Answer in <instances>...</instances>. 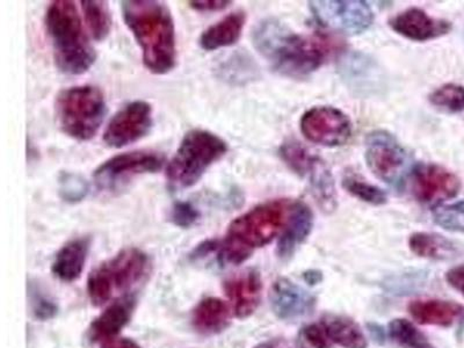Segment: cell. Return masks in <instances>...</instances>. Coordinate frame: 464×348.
I'll use <instances>...</instances> for the list:
<instances>
[{"label": "cell", "instance_id": "6da1fadb", "mask_svg": "<svg viewBox=\"0 0 464 348\" xmlns=\"http://www.w3.org/2000/svg\"><path fill=\"white\" fill-rule=\"evenodd\" d=\"M252 40L256 51L276 72L292 78L309 76L345 48L343 41L334 36L323 33L296 34L276 19L256 24Z\"/></svg>", "mask_w": 464, "mask_h": 348}, {"label": "cell", "instance_id": "7a4b0ae2", "mask_svg": "<svg viewBox=\"0 0 464 348\" xmlns=\"http://www.w3.org/2000/svg\"><path fill=\"white\" fill-rule=\"evenodd\" d=\"M127 27L142 51L145 68L165 74L176 66V28L167 4L153 0H127L121 3Z\"/></svg>", "mask_w": 464, "mask_h": 348}, {"label": "cell", "instance_id": "3957f363", "mask_svg": "<svg viewBox=\"0 0 464 348\" xmlns=\"http://www.w3.org/2000/svg\"><path fill=\"white\" fill-rule=\"evenodd\" d=\"M292 206L287 198H277L261 203L236 218L226 238L218 243V260L239 265L250 258L256 248L267 246L284 231Z\"/></svg>", "mask_w": 464, "mask_h": 348}, {"label": "cell", "instance_id": "277c9868", "mask_svg": "<svg viewBox=\"0 0 464 348\" xmlns=\"http://www.w3.org/2000/svg\"><path fill=\"white\" fill-rule=\"evenodd\" d=\"M45 27L57 68L66 74L89 72L97 55L82 31L74 4L68 0L53 2L45 14Z\"/></svg>", "mask_w": 464, "mask_h": 348}, {"label": "cell", "instance_id": "5b68a950", "mask_svg": "<svg viewBox=\"0 0 464 348\" xmlns=\"http://www.w3.org/2000/svg\"><path fill=\"white\" fill-rule=\"evenodd\" d=\"M227 151L226 140L214 132L189 130L169 161L167 169L169 188L174 190L192 188Z\"/></svg>", "mask_w": 464, "mask_h": 348}, {"label": "cell", "instance_id": "8992f818", "mask_svg": "<svg viewBox=\"0 0 464 348\" xmlns=\"http://www.w3.org/2000/svg\"><path fill=\"white\" fill-rule=\"evenodd\" d=\"M106 113L105 97L98 87L74 86L57 95L56 115L61 130L81 142L94 138Z\"/></svg>", "mask_w": 464, "mask_h": 348}, {"label": "cell", "instance_id": "52a82bcc", "mask_svg": "<svg viewBox=\"0 0 464 348\" xmlns=\"http://www.w3.org/2000/svg\"><path fill=\"white\" fill-rule=\"evenodd\" d=\"M149 258L135 247L124 248L91 273L87 293L92 304L102 305L139 284L149 271Z\"/></svg>", "mask_w": 464, "mask_h": 348}, {"label": "cell", "instance_id": "ba28073f", "mask_svg": "<svg viewBox=\"0 0 464 348\" xmlns=\"http://www.w3.org/2000/svg\"><path fill=\"white\" fill-rule=\"evenodd\" d=\"M165 163L163 153L139 150L111 157L95 169L93 178L98 188L114 190L140 174L159 172Z\"/></svg>", "mask_w": 464, "mask_h": 348}, {"label": "cell", "instance_id": "9c48e42d", "mask_svg": "<svg viewBox=\"0 0 464 348\" xmlns=\"http://www.w3.org/2000/svg\"><path fill=\"white\" fill-rule=\"evenodd\" d=\"M366 161L379 179L397 185L403 180L408 153L389 132L374 131L366 140Z\"/></svg>", "mask_w": 464, "mask_h": 348}, {"label": "cell", "instance_id": "30bf717a", "mask_svg": "<svg viewBox=\"0 0 464 348\" xmlns=\"http://www.w3.org/2000/svg\"><path fill=\"white\" fill-rule=\"evenodd\" d=\"M301 131L310 142L324 147H341L352 135L350 119L341 110L330 106L314 107L302 116Z\"/></svg>", "mask_w": 464, "mask_h": 348}, {"label": "cell", "instance_id": "8fae6325", "mask_svg": "<svg viewBox=\"0 0 464 348\" xmlns=\"http://www.w3.org/2000/svg\"><path fill=\"white\" fill-rule=\"evenodd\" d=\"M317 22L346 34H362L374 23V14L366 2H310Z\"/></svg>", "mask_w": 464, "mask_h": 348}, {"label": "cell", "instance_id": "7c38bea8", "mask_svg": "<svg viewBox=\"0 0 464 348\" xmlns=\"http://www.w3.org/2000/svg\"><path fill=\"white\" fill-rule=\"evenodd\" d=\"M153 124L150 103L136 101L124 106L107 126L103 140L111 148H123L149 134Z\"/></svg>", "mask_w": 464, "mask_h": 348}, {"label": "cell", "instance_id": "4fadbf2b", "mask_svg": "<svg viewBox=\"0 0 464 348\" xmlns=\"http://www.w3.org/2000/svg\"><path fill=\"white\" fill-rule=\"evenodd\" d=\"M461 181L453 172L437 164H418L412 171L414 198L424 205L437 206L458 196Z\"/></svg>", "mask_w": 464, "mask_h": 348}, {"label": "cell", "instance_id": "5bb4252c", "mask_svg": "<svg viewBox=\"0 0 464 348\" xmlns=\"http://www.w3.org/2000/svg\"><path fill=\"white\" fill-rule=\"evenodd\" d=\"M269 301L276 317L288 322L309 316L316 306V297L312 293L285 277L273 284Z\"/></svg>", "mask_w": 464, "mask_h": 348}, {"label": "cell", "instance_id": "9a60e30c", "mask_svg": "<svg viewBox=\"0 0 464 348\" xmlns=\"http://www.w3.org/2000/svg\"><path fill=\"white\" fill-rule=\"evenodd\" d=\"M389 24L397 34L406 39L425 43L449 34L451 24L447 20L433 18L420 8L412 7L393 16Z\"/></svg>", "mask_w": 464, "mask_h": 348}, {"label": "cell", "instance_id": "2e32d148", "mask_svg": "<svg viewBox=\"0 0 464 348\" xmlns=\"http://www.w3.org/2000/svg\"><path fill=\"white\" fill-rule=\"evenodd\" d=\"M225 290L236 316L246 318L258 308L263 283L259 273L248 269L230 276L225 283Z\"/></svg>", "mask_w": 464, "mask_h": 348}, {"label": "cell", "instance_id": "e0dca14e", "mask_svg": "<svg viewBox=\"0 0 464 348\" xmlns=\"http://www.w3.org/2000/svg\"><path fill=\"white\" fill-rule=\"evenodd\" d=\"M314 227L313 210L304 202H293L287 225H285L279 242H277L276 255L281 260L287 261L297 251V248L305 242L312 234Z\"/></svg>", "mask_w": 464, "mask_h": 348}, {"label": "cell", "instance_id": "ac0fdd59", "mask_svg": "<svg viewBox=\"0 0 464 348\" xmlns=\"http://www.w3.org/2000/svg\"><path fill=\"white\" fill-rule=\"evenodd\" d=\"M409 314L421 325L449 327L464 319V306L443 300H414L408 306Z\"/></svg>", "mask_w": 464, "mask_h": 348}, {"label": "cell", "instance_id": "d6986e66", "mask_svg": "<svg viewBox=\"0 0 464 348\" xmlns=\"http://www.w3.org/2000/svg\"><path fill=\"white\" fill-rule=\"evenodd\" d=\"M280 157L284 163L296 173L298 177L309 180L310 188L324 179L330 169L324 161L313 155L308 149L297 142H287L281 145Z\"/></svg>", "mask_w": 464, "mask_h": 348}, {"label": "cell", "instance_id": "ffe728a7", "mask_svg": "<svg viewBox=\"0 0 464 348\" xmlns=\"http://www.w3.org/2000/svg\"><path fill=\"white\" fill-rule=\"evenodd\" d=\"M134 306L135 300L130 296L121 297L111 304L91 325V341L107 342L113 339L130 321Z\"/></svg>", "mask_w": 464, "mask_h": 348}, {"label": "cell", "instance_id": "44dd1931", "mask_svg": "<svg viewBox=\"0 0 464 348\" xmlns=\"http://www.w3.org/2000/svg\"><path fill=\"white\" fill-rule=\"evenodd\" d=\"M246 23V14L243 11L234 12L207 28L202 33L198 44L203 51L213 52L229 47L239 40Z\"/></svg>", "mask_w": 464, "mask_h": 348}, {"label": "cell", "instance_id": "7402d4cb", "mask_svg": "<svg viewBox=\"0 0 464 348\" xmlns=\"http://www.w3.org/2000/svg\"><path fill=\"white\" fill-rule=\"evenodd\" d=\"M90 251V238L82 237L66 243L57 252L53 263V273L58 279L72 283L81 276Z\"/></svg>", "mask_w": 464, "mask_h": 348}, {"label": "cell", "instance_id": "603a6c76", "mask_svg": "<svg viewBox=\"0 0 464 348\" xmlns=\"http://www.w3.org/2000/svg\"><path fill=\"white\" fill-rule=\"evenodd\" d=\"M324 327L333 345L343 348H367V339L362 327L351 318L342 314H329L319 321Z\"/></svg>", "mask_w": 464, "mask_h": 348}, {"label": "cell", "instance_id": "cb8c5ba5", "mask_svg": "<svg viewBox=\"0 0 464 348\" xmlns=\"http://www.w3.org/2000/svg\"><path fill=\"white\" fill-rule=\"evenodd\" d=\"M193 326L203 334H215L225 330L230 322V310L219 298H206L193 313Z\"/></svg>", "mask_w": 464, "mask_h": 348}, {"label": "cell", "instance_id": "d4e9b609", "mask_svg": "<svg viewBox=\"0 0 464 348\" xmlns=\"http://www.w3.org/2000/svg\"><path fill=\"white\" fill-rule=\"evenodd\" d=\"M409 246L414 255L421 258L449 260L457 255V247L441 235L416 232L409 239Z\"/></svg>", "mask_w": 464, "mask_h": 348}, {"label": "cell", "instance_id": "484cf974", "mask_svg": "<svg viewBox=\"0 0 464 348\" xmlns=\"http://www.w3.org/2000/svg\"><path fill=\"white\" fill-rule=\"evenodd\" d=\"M85 22L91 34L97 41L105 40L110 35L111 28V15L106 2H82Z\"/></svg>", "mask_w": 464, "mask_h": 348}, {"label": "cell", "instance_id": "4316f807", "mask_svg": "<svg viewBox=\"0 0 464 348\" xmlns=\"http://www.w3.org/2000/svg\"><path fill=\"white\" fill-rule=\"evenodd\" d=\"M388 334L401 348H435L425 334L408 319H393L389 323Z\"/></svg>", "mask_w": 464, "mask_h": 348}, {"label": "cell", "instance_id": "83f0119b", "mask_svg": "<svg viewBox=\"0 0 464 348\" xmlns=\"http://www.w3.org/2000/svg\"><path fill=\"white\" fill-rule=\"evenodd\" d=\"M343 188L351 196L363 202L371 203L372 206H382L388 201L387 193L383 192V189L370 184V182L362 179L358 176H354V174L343 178Z\"/></svg>", "mask_w": 464, "mask_h": 348}, {"label": "cell", "instance_id": "f1b7e54d", "mask_svg": "<svg viewBox=\"0 0 464 348\" xmlns=\"http://www.w3.org/2000/svg\"><path fill=\"white\" fill-rule=\"evenodd\" d=\"M219 72L226 81L232 82L250 81L255 77V64L246 53H236L219 66Z\"/></svg>", "mask_w": 464, "mask_h": 348}, {"label": "cell", "instance_id": "f546056e", "mask_svg": "<svg viewBox=\"0 0 464 348\" xmlns=\"http://www.w3.org/2000/svg\"><path fill=\"white\" fill-rule=\"evenodd\" d=\"M430 102L450 113H459L464 110V87L457 84L439 87L430 95Z\"/></svg>", "mask_w": 464, "mask_h": 348}, {"label": "cell", "instance_id": "4dcf8cb0", "mask_svg": "<svg viewBox=\"0 0 464 348\" xmlns=\"http://www.w3.org/2000/svg\"><path fill=\"white\" fill-rule=\"evenodd\" d=\"M434 222L442 229L464 232V200L438 207L433 213Z\"/></svg>", "mask_w": 464, "mask_h": 348}, {"label": "cell", "instance_id": "1f68e13d", "mask_svg": "<svg viewBox=\"0 0 464 348\" xmlns=\"http://www.w3.org/2000/svg\"><path fill=\"white\" fill-rule=\"evenodd\" d=\"M58 192L64 201L76 203L86 197L89 192V185L80 174L62 172L58 178Z\"/></svg>", "mask_w": 464, "mask_h": 348}, {"label": "cell", "instance_id": "d6a6232c", "mask_svg": "<svg viewBox=\"0 0 464 348\" xmlns=\"http://www.w3.org/2000/svg\"><path fill=\"white\" fill-rule=\"evenodd\" d=\"M298 345L301 348H333V343L325 333L321 323H313L304 327L298 334Z\"/></svg>", "mask_w": 464, "mask_h": 348}, {"label": "cell", "instance_id": "836d02e7", "mask_svg": "<svg viewBox=\"0 0 464 348\" xmlns=\"http://www.w3.org/2000/svg\"><path fill=\"white\" fill-rule=\"evenodd\" d=\"M201 214L193 203L188 201H177L172 206L171 213H169V219L174 226L179 227H189L198 221Z\"/></svg>", "mask_w": 464, "mask_h": 348}, {"label": "cell", "instance_id": "e575fe53", "mask_svg": "<svg viewBox=\"0 0 464 348\" xmlns=\"http://www.w3.org/2000/svg\"><path fill=\"white\" fill-rule=\"evenodd\" d=\"M447 283L464 296V265L450 269L446 275Z\"/></svg>", "mask_w": 464, "mask_h": 348}, {"label": "cell", "instance_id": "d590c367", "mask_svg": "<svg viewBox=\"0 0 464 348\" xmlns=\"http://www.w3.org/2000/svg\"><path fill=\"white\" fill-rule=\"evenodd\" d=\"M231 4V2H222V0H218V2L210 0V2H189V6L198 12H218L226 10Z\"/></svg>", "mask_w": 464, "mask_h": 348}, {"label": "cell", "instance_id": "8d00e7d4", "mask_svg": "<svg viewBox=\"0 0 464 348\" xmlns=\"http://www.w3.org/2000/svg\"><path fill=\"white\" fill-rule=\"evenodd\" d=\"M34 305V312L37 317L49 318L56 313L55 305H53L52 302L44 300V298H39Z\"/></svg>", "mask_w": 464, "mask_h": 348}, {"label": "cell", "instance_id": "74e56055", "mask_svg": "<svg viewBox=\"0 0 464 348\" xmlns=\"http://www.w3.org/2000/svg\"><path fill=\"white\" fill-rule=\"evenodd\" d=\"M102 348H140L138 343L130 341V339L127 338H113L110 339V341L105 342Z\"/></svg>", "mask_w": 464, "mask_h": 348}, {"label": "cell", "instance_id": "f35d334b", "mask_svg": "<svg viewBox=\"0 0 464 348\" xmlns=\"http://www.w3.org/2000/svg\"><path fill=\"white\" fill-rule=\"evenodd\" d=\"M255 348H301V346L287 341H283V339H273V341L261 343Z\"/></svg>", "mask_w": 464, "mask_h": 348}, {"label": "cell", "instance_id": "ab89813d", "mask_svg": "<svg viewBox=\"0 0 464 348\" xmlns=\"http://www.w3.org/2000/svg\"><path fill=\"white\" fill-rule=\"evenodd\" d=\"M321 273H318V272H314V271H310L309 273H306V275L304 276L305 277V280H306V283H309V284H318L319 281H321Z\"/></svg>", "mask_w": 464, "mask_h": 348}]
</instances>
